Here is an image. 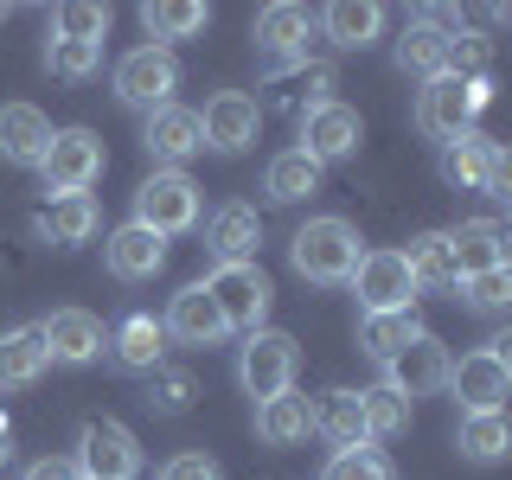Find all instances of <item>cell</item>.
Here are the masks:
<instances>
[{"instance_id": "cell-1", "label": "cell", "mask_w": 512, "mask_h": 480, "mask_svg": "<svg viewBox=\"0 0 512 480\" xmlns=\"http://www.w3.org/2000/svg\"><path fill=\"white\" fill-rule=\"evenodd\" d=\"M288 256H295V269H301V276H308V282H320V288H333V282H346L352 276V269H359V231H352V224L346 218H308V224H301V231H295V244H288Z\"/></svg>"}, {"instance_id": "cell-2", "label": "cell", "mask_w": 512, "mask_h": 480, "mask_svg": "<svg viewBox=\"0 0 512 480\" xmlns=\"http://www.w3.org/2000/svg\"><path fill=\"white\" fill-rule=\"evenodd\" d=\"M493 103V84L480 77V84H468V77H429L423 90H416V128H423L429 141H455V135H468L474 116Z\"/></svg>"}, {"instance_id": "cell-3", "label": "cell", "mask_w": 512, "mask_h": 480, "mask_svg": "<svg viewBox=\"0 0 512 480\" xmlns=\"http://www.w3.org/2000/svg\"><path fill=\"white\" fill-rule=\"evenodd\" d=\"M205 295L218 301L224 333H256L263 314H269V301H276V282H269L256 263H218L212 276H205Z\"/></svg>"}, {"instance_id": "cell-4", "label": "cell", "mask_w": 512, "mask_h": 480, "mask_svg": "<svg viewBox=\"0 0 512 480\" xmlns=\"http://www.w3.org/2000/svg\"><path fill=\"white\" fill-rule=\"evenodd\" d=\"M199 186L186 180V173H148L141 180V192H135V224H148L154 237H180V231H192L199 224Z\"/></svg>"}, {"instance_id": "cell-5", "label": "cell", "mask_w": 512, "mask_h": 480, "mask_svg": "<svg viewBox=\"0 0 512 480\" xmlns=\"http://www.w3.org/2000/svg\"><path fill=\"white\" fill-rule=\"evenodd\" d=\"M180 90V58L167 45H135L128 58H116V96L128 109H167Z\"/></svg>"}, {"instance_id": "cell-6", "label": "cell", "mask_w": 512, "mask_h": 480, "mask_svg": "<svg viewBox=\"0 0 512 480\" xmlns=\"http://www.w3.org/2000/svg\"><path fill=\"white\" fill-rule=\"evenodd\" d=\"M442 173L455 180L461 192H487V199H512V167H506V148L493 135H455L448 141V154H442Z\"/></svg>"}, {"instance_id": "cell-7", "label": "cell", "mask_w": 512, "mask_h": 480, "mask_svg": "<svg viewBox=\"0 0 512 480\" xmlns=\"http://www.w3.org/2000/svg\"><path fill=\"white\" fill-rule=\"evenodd\" d=\"M448 391L461 397V410H500L506 397H512V359H506V340H493V346H474L468 359H455L448 365Z\"/></svg>"}, {"instance_id": "cell-8", "label": "cell", "mask_w": 512, "mask_h": 480, "mask_svg": "<svg viewBox=\"0 0 512 480\" xmlns=\"http://www.w3.org/2000/svg\"><path fill=\"white\" fill-rule=\"evenodd\" d=\"M237 384L256 397V404H269V397H282L288 384H295V340L276 327H256L244 352H237Z\"/></svg>"}, {"instance_id": "cell-9", "label": "cell", "mask_w": 512, "mask_h": 480, "mask_svg": "<svg viewBox=\"0 0 512 480\" xmlns=\"http://www.w3.org/2000/svg\"><path fill=\"white\" fill-rule=\"evenodd\" d=\"M352 295H359L365 314H397V308H416V282H410V263L404 250H365L359 269H352Z\"/></svg>"}, {"instance_id": "cell-10", "label": "cell", "mask_w": 512, "mask_h": 480, "mask_svg": "<svg viewBox=\"0 0 512 480\" xmlns=\"http://www.w3.org/2000/svg\"><path fill=\"white\" fill-rule=\"evenodd\" d=\"M39 173H45V186H52L58 199L64 192H90L103 180V141H96L90 128H58L45 160H39Z\"/></svg>"}, {"instance_id": "cell-11", "label": "cell", "mask_w": 512, "mask_h": 480, "mask_svg": "<svg viewBox=\"0 0 512 480\" xmlns=\"http://www.w3.org/2000/svg\"><path fill=\"white\" fill-rule=\"evenodd\" d=\"M448 365H455V359H448V346L436 340V333H416V340L384 365V384H391L404 404H416V397L448 391Z\"/></svg>"}, {"instance_id": "cell-12", "label": "cell", "mask_w": 512, "mask_h": 480, "mask_svg": "<svg viewBox=\"0 0 512 480\" xmlns=\"http://www.w3.org/2000/svg\"><path fill=\"white\" fill-rule=\"evenodd\" d=\"M135 468H141V448H135V436H128L116 416L84 423V436H77V474H90V480H135Z\"/></svg>"}, {"instance_id": "cell-13", "label": "cell", "mask_w": 512, "mask_h": 480, "mask_svg": "<svg viewBox=\"0 0 512 480\" xmlns=\"http://www.w3.org/2000/svg\"><path fill=\"white\" fill-rule=\"evenodd\" d=\"M359 141H365V122H359V109H352V103H340V96L301 116V154H308L314 167H333V160H346Z\"/></svg>"}, {"instance_id": "cell-14", "label": "cell", "mask_w": 512, "mask_h": 480, "mask_svg": "<svg viewBox=\"0 0 512 480\" xmlns=\"http://www.w3.org/2000/svg\"><path fill=\"white\" fill-rule=\"evenodd\" d=\"M256 128H263V109H256V96L244 90H218L212 103L199 109V141L218 154H244L256 141Z\"/></svg>"}, {"instance_id": "cell-15", "label": "cell", "mask_w": 512, "mask_h": 480, "mask_svg": "<svg viewBox=\"0 0 512 480\" xmlns=\"http://www.w3.org/2000/svg\"><path fill=\"white\" fill-rule=\"evenodd\" d=\"M308 7H295V0H276V7L256 13V52L269 58V71H295V64H308Z\"/></svg>"}, {"instance_id": "cell-16", "label": "cell", "mask_w": 512, "mask_h": 480, "mask_svg": "<svg viewBox=\"0 0 512 480\" xmlns=\"http://www.w3.org/2000/svg\"><path fill=\"white\" fill-rule=\"evenodd\" d=\"M141 148H148V160H154L160 173H180V160H192V154L205 148V141H199V109H180V103L148 109Z\"/></svg>"}, {"instance_id": "cell-17", "label": "cell", "mask_w": 512, "mask_h": 480, "mask_svg": "<svg viewBox=\"0 0 512 480\" xmlns=\"http://www.w3.org/2000/svg\"><path fill=\"white\" fill-rule=\"evenodd\" d=\"M103 263H109V276H116V282H154L160 269H167V237H154L148 224L128 218L122 231H109Z\"/></svg>"}, {"instance_id": "cell-18", "label": "cell", "mask_w": 512, "mask_h": 480, "mask_svg": "<svg viewBox=\"0 0 512 480\" xmlns=\"http://www.w3.org/2000/svg\"><path fill=\"white\" fill-rule=\"evenodd\" d=\"M39 340L52 352V365H90L96 352L109 346V333H103V320L84 314V308H58L52 320H39Z\"/></svg>"}, {"instance_id": "cell-19", "label": "cell", "mask_w": 512, "mask_h": 480, "mask_svg": "<svg viewBox=\"0 0 512 480\" xmlns=\"http://www.w3.org/2000/svg\"><path fill=\"white\" fill-rule=\"evenodd\" d=\"M448 263L461 276H480V269H506V224L500 218H468L448 231Z\"/></svg>"}, {"instance_id": "cell-20", "label": "cell", "mask_w": 512, "mask_h": 480, "mask_svg": "<svg viewBox=\"0 0 512 480\" xmlns=\"http://www.w3.org/2000/svg\"><path fill=\"white\" fill-rule=\"evenodd\" d=\"M205 250H212L218 263H256V250H263V218H256V205H218V212L205 218Z\"/></svg>"}, {"instance_id": "cell-21", "label": "cell", "mask_w": 512, "mask_h": 480, "mask_svg": "<svg viewBox=\"0 0 512 480\" xmlns=\"http://www.w3.org/2000/svg\"><path fill=\"white\" fill-rule=\"evenodd\" d=\"M160 327L180 346H218L224 340V314H218V301L205 295V282H186L180 295L167 301V320H160Z\"/></svg>"}, {"instance_id": "cell-22", "label": "cell", "mask_w": 512, "mask_h": 480, "mask_svg": "<svg viewBox=\"0 0 512 480\" xmlns=\"http://www.w3.org/2000/svg\"><path fill=\"white\" fill-rule=\"evenodd\" d=\"M448 45H455V32H448L436 13H416V20L404 26V39H397V71L429 84V77L448 71Z\"/></svg>"}, {"instance_id": "cell-23", "label": "cell", "mask_w": 512, "mask_h": 480, "mask_svg": "<svg viewBox=\"0 0 512 480\" xmlns=\"http://www.w3.org/2000/svg\"><path fill=\"white\" fill-rule=\"evenodd\" d=\"M58 128L45 122V109L32 103H0V160H13V167H39L45 148H52Z\"/></svg>"}, {"instance_id": "cell-24", "label": "cell", "mask_w": 512, "mask_h": 480, "mask_svg": "<svg viewBox=\"0 0 512 480\" xmlns=\"http://www.w3.org/2000/svg\"><path fill=\"white\" fill-rule=\"evenodd\" d=\"M109 359L122 365V372H160V359H167V327H160L154 314H128L116 333H109Z\"/></svg>"}, {"instance_id": "cell-25", "label": "cell", "mask_w": 512, "mask_h": 480, "mask_svg": "<svg viewBox=\"0 0 512 480\" xmlns=\"http://www.w3.org/2000/svg\"><path fill=\"white\" fill-rule=\"evenodd\" d=\"M308 429L327 436L333 448H365V416H359V391H320L308 404Z\"/></svg>"}, {"instance_id": "cell-26", "label": "cell", "mask_w": 512, "mask_h": 480, "mask_svg": "<svg viewBox=\"0 0 512 480\" xmlns=\"http://www.w3.org/2000/svg\"><path fill=\"white\" fill-rule=\"evenodd\" d=\"M45 365H52V352H45L39 327H13L0 333V391H26V384L45 378Z\"/></svg>"}, {"instance_id": "cell-27", "label": "cell", "mask_w": 512, "mask_h": 480, "mask_svg": "<svg viewBox=\"0 0 512 480\" xmlns=\"http://www.w3.org/2000/svg\"><path fill=\"white\" fill-rule=\"evenodd\" d=\"M320 32H327L340 52H365L384 32V7H372V0H333V7L320 13Z\"/></svg>"}, {"instance_id": "cell-28", "label": "cell", "mask_w": 512, "mask_h": 480, "mask_svg": "<svg viewBox=\"0 0 512 480\" xmlns=\"http://www.w3.org/2000/svg\"><path fill=\"white\" fill-rule=\"evenodd\" d=\"M455 448H461V461H474V468H493V461H506V448H512L506 410H474V416H461Z\"/></svg>"}, {"instance_id": "cell-29", "label": "cell", "mask_w": 512, "mask_h": 480, "mask_svg": "<svg viewBox=\"0 0 512 480\" xmlns=\"http://www.w3.org/2000/svg\"><path fill=\"white\" fill-rule=\"evenodd\" d=\"M404 263H410L416 295H448V288H455V263H448V231H423V237H410Z\"/></svg>"}, {"instance_id": "cell-30", "label": "cell", "mask_w": 512, "mask_h": 480, "mask_svg": "<svg viewBox=\"0 0 512 480\" xmlns=\"http://www.w3.org/2000/svg\"><path fill=\"white\" fill-rule=\"evenodd\" d=\"M416 333H423V320H416V308H397V314H365L359 320V352L378 365H391L397 352H404Z\"/></svg>"}, {"instance_id": "cell-31", "label": "cell", "mask_w": 512, "mask_h": 480, "mask_svg": "<svg viewBox=\"0 0 512 480\" xmlns=\"http://www.w3.org/2000/svg\"><path fill=\"white\" fill-rule=\"evenodd\" d=\"M256 436H263L269 448L308 442V397L282 391V397H269V404H256Z\"/></svg>"}, {"instance_id": "cell-32", "label": "cell", "mask_w": 512, "mask_h": 480, "mask_svg": "<svg viewBox=\"0 0 512 480\" xmlns=\"http://www.w3.org/2000/svg\"><path fill=\"white\" fill-rule=\"evenodd\" d=\"M263 192L276 205H301V199H314L320 192V167L301 148H288V154H276L269 160V173H263Z\"/></svg>"}, {"instance_id": "cell-33", "label": "cell", "mask_w": 512, "mask_h": 480, "mask_svg": "<svg viewBox=\"0 0 512 480\" xmlns=\"http://www.w3.org/2000/svg\"><path fill=\"white\" fill-rule=\"evenodd\" d=\"M141 26H148V39H154V45H167V39H192V32L212 26V7H199V0H148V7H141Z\"/></svg>"}, {"instance_id": "cell-34", "label": "cell", "mask_w": 512, "mask_h": 480, "mask_svg": "<svg viewBox=\"0 0 512 480\" xmlns=\"http://www.w3.org/2000/svg\"><path fill=\"white\" fill-rule=\"evenodd\" d=\"M96 224H103V212H96L90 192H64V199H52V212H45L39 231L52 237V244H84V237H96Z\"/></svg>"}, {"instance_id": "cell-35", "label": "cell", "mask_w": 512, "mask_h": 480, "mask_svg": "<svg viewBox=\"0 0 512 480\" xmlns=\"http://www.w3.org/2000/svg\"><path fill=\"white\" fill-rule=\"evenodd\" d=\"M359 416H365V442H384V436H404L410 429V404L391 391V384L359 391Z\"/></svg>"}, {"instance_id": "cell-36", "label": "cell", "mask_w": 512, "mask_h": 480, "mask_svg": "<svg viewBox=\"0 0 512 480\" xmlns=\"http://www.w3.org/2000/svg\"><path fill=\"white\" fill-rule=\"evenodd\" d=\"M109 32V7H96V0H64L52 13V39H77V45H103Z\"/></svg>"}, {"instance_id": "cell-37", "label": "cell", "mask_w": 512, "mask_h": 480, "mask_svg": "<svg viewBox=\"0 0 512 480\" xmlns=\"http://www.w3.org/2000/svg\"><path fill=\"white\" fill-rule=\"evenodd\" d=\"M320 480H397V474H391V461L365 442V448H333V461L320 468Z\"/></svg>"}, {"instance_id": "cell-38", "label": "cell", "mask_w": 512, "mask_h": 480, "mask_svg": "<svg viewBox=\"0 0 512 480\" xmlns=\"http://www.w3.org/2000/svg\"><path fill=\"white\" fill-rule=\"evenodd\" d=\"M461 301H468L474 314H500L512 301V269H480V276H461Z\"/></svg>"}, {"instance_id": "cell-39", "label": "cell", "mask_w": 512, "mask_h": 480, "mask_svg": "<svg viewBox=\"0 0 512 480\" xmlns=\"http://www.w3.org/2000/svg\"><path fill=\"white\" fill-rule=\"evenodd\" d=\"M45 64H52V77H90V71H103V45H77V39H52L45 45Z\"/></svg>"}, {"instance_id": "cell-40", "label": "cell", "mask_w": 512, "mask_h": 480, "mask_svg": "<svg viewBox=\"0 0 512 480\" xmlns=\"http://www.w3.org/2000/svg\"><path fill=\"white\" fill-rule=\"evenodd\" d=\"M148 404L167 410V416L186 410V404H192V378H186V372H148Z\"/></svg>"}, {"instance_id": "cell-41", "label": "cell", "mask_w": 512, "mask_h": 480, "mask_svg": "<svg viewBox=\"0 0 512 480\" xmlns=\"http://www.w3.org/2000/svg\"><path fill=\"white\" fill-rule=\"evenodd\" d=\"M160 480H218V461L212 455H173L160 468Z\"/></svg>"}, {"instance_id": "cell-42", "label": "cell", "mask_w": 512, "mask_h": 480, "mask_svg": "<svg viewBox=\"0 0 512 480\" xmlns=\"http://www.w3.org/2000/svg\"><path fill=\"white\" fill-rule=\"evenodd\" d=\"M20 480H77V461H58V455H45V461H32V468Z\"/></svg>"}, {"instance_id": "cell-43", "label": "cell", "mask_w": 512, "mask_h": 480, "mask_svg": "<svg viewBox=\"0 0 512 480\" xmlns=\"http://www.w3.org/2000/svg\"><path fill=\"white\" fill-rule=\"evenodd\" d=\"M7 448H13V423L0 416V461H7Z\"/></svg>"}, {"instance_id": "cell-44", "label": "cell", "mask_w": 512, "mask_h": 480, "mask_svg": "<svg viewBox=\"0 0 512 480\" xmlns=\"http://www.w3.org/2000/svg\"><path fill=\"white\" fill-rule=\"evenodd\" d=\"M0 20H7V7H0Z\"/></svg>"}, {"instance_id": "cell-45", "label": "cell", "mask_w": 512, "mask_h": 480, "mask_svg": "<svg viewBox=\"0 0 512 480\" xmlns=\"http://www.w3.org/2000/svg\"><path fill=\"white\" fill-rule=\"evenodd\" d=\"M77 480H90V474H77Z\"/></svg>"}]
</instances>
